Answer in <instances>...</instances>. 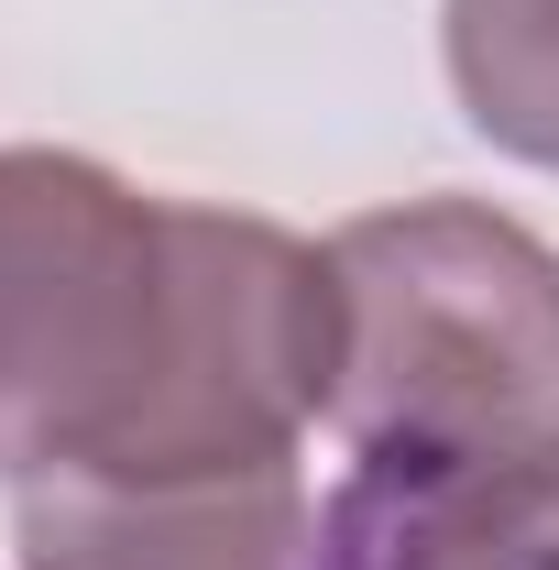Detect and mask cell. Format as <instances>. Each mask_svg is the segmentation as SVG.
Here are the masks:
<instances>
[{
	"mask_svg": "<svg viewBox=\"0 0 559 570\" xmlns=\"http://www.w3.org/2000/svg\"><path fill=\"white\" fill-rule=\"evenodd\" d=\"M439 56L472 132L559 176V0H439Z\"/></svg>",
	"mask_w": 559,
	"mask_h": 570,
	"instance_id": "cell-5",
	"label": "cell"
},
{
	"mask_svg": "<svg viewBox=\"0 0 559 570\" xmlns=\"http://www.w3.org/2000/svg\"><path fill=\"white\" fill-rule=\"evenodd\" d=\"M318 570H559V461H362Z\"/></svg>",
	"mask_w": 559,
	"mask_h": 570,
	"instance_id": "cell-4",
	"label": "cell"
},
{
	"mask_svg": "<svg viewBox=\"0 0 559 570\" xmlns=\"http://www.w3.org/2000/svg\"><path fill=\"white\" fill-rule=\"evenodd\" d=\"M22 570H307L296 461L253 472H33L11 483Z\"/></svg>",
	"mask_w": 559,
	"mask_h": 570,
	"instance_id": "cell-3",
	"label": "cell"
},
{
	"mask_svg": "<svg viewBox=\"0 0 559 570\" xmlns=\"http://www.w3.org/2000/svg\"><path fill=\"white\" fill-rule=\"evenodd\" d=\"M176 352V198L110 165L0 154V483L121 450Z\"/></svg>",
	"mask_w": 559,
	"mask_h": 570,
	"instance_id": "cell-2",
	"label": "cell"
},
{
	"mask_svg": "<svg viewBox=\"0 0 559 570\" xmlns=\"http://www.w3.org/2000/svg\"><path fill=\"white\" fill-rule=\"evenodd\" d=\"M330 428L362 461H559V253L483 198H406L330 242Z\"/></svg>",
	"mask_w": 559,
	"mask_h": 570,
	"instance_id": "cell-1",
	"label": "cell"
}]
</instances>
